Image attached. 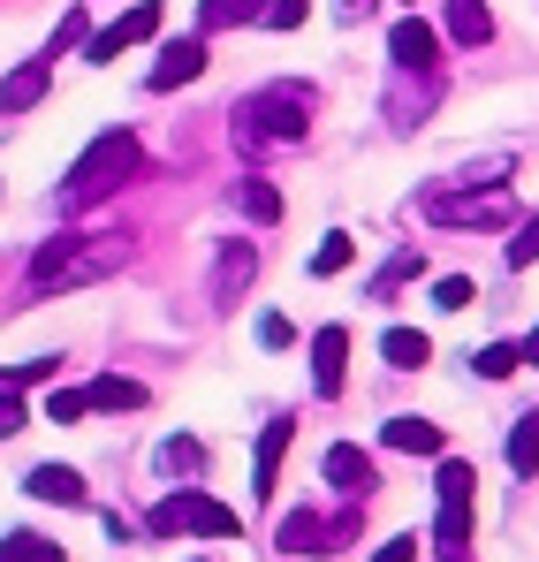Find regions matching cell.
I'll use <instances>...</instances> for the list:
<instances>
[{"instance_id": "83f0119b", "label": "cell", "mask_w": 539, "mask_h": 562, "mask_svg": "<svg viewBox=\"0 0 539 562\" xmlns=\"http://www.w3.org/2000/svg\"><path fill=\"white\" fill-rule=\"evenodd\" d=\"M418 274V251H395L388 267H380V281H372V296H395V281H411Z\"/></svg>"}, {"instance_id": "5bb4252c", "label": "cell", "mask_w": 539, "mask_h": 562, "mask_svg": "<svg viewBox=\"0 0 539 562\" xmlns=\"http://www.w3.org/2000/svg\"><path fill=\"white\" fill-rule=\"evenodd\" d=\"M190 77H205V46H198V38H176V46L153 61V92H176Z\"/></svg>"}, {"instance_id": "1f68e13d", "label": "cell", "mask_w": 539, "mask_h": 562, "mask_svg": "<svg viewBox=\"0 0 539 562\" xmlns=\"http://www.w3.org/2000/svg\"><path fill=\"white\" fill-rule=\"evenodd\" d=\"M198 464H205L198 441H168V449H160V471H198Z\"/></svg>"}, {"instance_id": "6da1fadb", "label": "cell", "mask_w": 539, "mask_h": 562, "mask_svg": "<svg viewBox=\"0 0 539 562\" xmlns=\"http://www.w3.org/2000/svg\"><path fill=\"white\" fill-rule=\"evenodd\" d=\"M137 168H145V145H137L130 130H106L85 160L69 168V183H61V213H85V205H99L106 190H122Z\"/></svg>"}, {"instance_id": "44dd1931", "label": "cell", "mask_w": 539, "mask_h": 562, "mask_svg": "<svg viewBox=\"0 0 539 562\" xmlns=\"http://www.w3.org/2000/svg\"><path fill=\"white\" fill-rule=\"evenodd\" d=\"M509 471H517V479H532V471H539V411L509 426Z\"/></svg>"}, {"instance_id": "836d02e7", "label": "cell", "mask_w": 539, "mask_h": 562, "mask_svg": "<svg viewBox=\"0 0 539 562\" xmlns=\"http://www.w3.org/2000/svg\"><path fill=\"white\" fill-rule=\"evenodd\" d=\"M259 342H267V350H289V319H281V312H259Z\"/></svg>"}, {"instance_id": "4dcf8cb0", "label": "cell", "mask_w": 539, "mask_h": 562, "mask_svg": "<svg viewBox=\"0 0 539 562\" xmlns=\"http://www.w3.org/2000/svg\"><path fill=\"white\" fill-rule=\"evenodd\" d=\"M304 15H312V0H267V15H259V23H273V31H296Z\"/></svg>"}, {"instance_id": "9a60e30c", "label": "cell", "mask_w": 539, "mask_h": 562, "mask_svg": "<svg viewBox=\"0 0 539 562\" xmlns=\"http://www.w3.org/2000/svg\"><path fill=\"white\" fill-rule=\"evenodd\" d=\"M23 494H31V502H61V509H77V502H85V479H77L69 464H38L31 479H23Z\"/></svg>"}, {"instance_id": "d590c367", "label": "cell", "mask_w": 539, "mask_h": 562, "mask_svg": "<svg viewBox=\"0 0 539 562\" xmlns=\"http://www.w3.org/2000/svg\"><path fill=\"white\" fill-rule=\"evenodd\" d=\"M372 562H418V540H388V548H380Z\"/></svg>"}, {"instance_id": "3957f363", "label": "cell", "mask_w": 539, "mask_h": 562, "mask_svg": "<svg viewBox=\"0 0 539 562\" xmlns=\"http://www.w3.org/2000/svg\"><path fill=\"white\" fill-rule=\"evenodd\" d=\"M106 267H122V244H85V236H54L31 251V289H77V281H99Z\"/></svg>"}, {"instance_id": "d4e9b609", "label": "cell", "mask_w": 539, "mask_h": 562, "mask_svg": "<svg viewBox=\"0 0 539 562\" xmlns=\"http://www.w3.org/2000/svg\"><path fill=\"white\" fill-rule=\"evenodd\" d=\"M244 281H251V244H236V251H221V274H213V289H221V296H236Z\"/></svg>"}, {"instance_id": "4fadbf2b", "label": "cell", "mask_w": 539, "mask_h": 562, "mask_svg": "<svg viewBox=\"0 0 539 562\" xmlns=\"http://www.w3.org/2000/svg\"><path fill=\"white\" fill-rule=\"evenodd\" d=\"M327 479H335V494H358V502L380 486L372 457H364V449H350V441H335V449H327Z\"/></svg>"}, {"instance_id": "ac0fdd59", "label": "cell", "mask_w": 539, "mask_h": 562, "mask_svg": "<svg viewBox=\"0 0 539 562\" xmlns=\"http://www.w3.org/2000/svg\"><path fill=\"white\" fill-rule=\"evenodd\" d=\"M449 38H456V46H486V38H494L486 0H449Z\"/></svg>"}, {"instance_id": "8992f818", "label": "cell", "mask_w": 539, "mask_h": 562, "mask_svg": "<svg viewBox=\"0 0 539 562\" xmlns=\"http://www.w3.org/2000/svg\"><path fill=\"white\" fill-rule=\"evenodd\" d=\"M358 532V517H319V509H289L281 525H273V540H281V555H335L343 540Z\"/></svg>"}, {"instance_id": "9c48e42d", "label": "cell", "mask_w": 539, "mask_h": 562, "mask_svg": "<svg viewBox=\"0 0 539 562\" xmlns=\"http://www.w3.org/2000/svg\"><path fill=\"white\" fill-rule=\"evenodd\" d=\"M343 380H350V327H319L312 335V387L343 395Z\"/></svg>"}, {"instance_id": "8d00e7d4", "label": "cell", "mask_w": 539, "mask_h": 562, "mask_svg": "<svg viewBox=\"0 0 539 562\" xmlns=\"http://www.w3.org/2000/svg\"><path fill=\"white\" fill-rule=\"evenodd\" d=\"M343 15H350V23H358V15H372V0H343Z\"/></svg>"}, {"instance_id": "f35d334b", "label": "cell", "mask_w": 539, "mask_h": 562, "mask_svg": "<svg viewBox=\"0 0 539 562\" xmlns=\"http://www.w3.org/2000/svg\"><path fill=\"white\" fill-rule=\"evenodd\" d=\"M411 8H418V0H411Z\"/></svg>"}, {"instance_id": "ffe728a7", "label": "cell", "mask_w": 539, "mask_h": 562, "mask_svg": "<svg viewBox=\"0 0 539 562\" xmlns=\"http://www.w3.org/2000/svg\"><path fill=\"white\" fill-rule=\"evenodd\" d=\"M267 0H198V31H228V23H259Z\"/></svg>"}, {"instance_id": "4316f807", "label": "cell", "mask_w": 539, "mask_h": 562, "mask_svg": "<svg viewBox=\"0 0 539 562\" xmlns=\"http://www.w3.org/2000/svg\"><path fill=\"white\" fill-rule=\"evenodd\" d=\"M85 411H91L85 387H54V395H46V418H54V426H77Z\"/></svg>"}, {"instance_id": "e575fe53", "label": "cell", "mask_w": 539, "mask_h": 562, "mask_svg": "<svg viewBox=\"0 0 539 562\" xmlns=\"http://www.w3.org/2000/svg\"><path fill=\"white\" fill-rule=\"evenodd\" d=\"M77 38H85V8H69V15H61V31H54V46H77Z\"/></svg>"}, {"instance_id": "74e56055", "label": "cell", "mask_w": 539, "mask_h": 562, "mask_svg": "<svg viewBox=\"0 0 539 562\" xmlns=\"http://www.w3.org/2000/svg\"><path fill=\"white\" fill-rule=\"evenodd\" d=\"M525 366H539V327H532V335H525Z\"/></svg>"}, {"instance_id": "30bf717a", "label": "cell", "mask_w": 539, "mask_h": 562, "mask_svg": "<svg viewBox=\"0 0 539 562\" xmlns=\"http://www.w3.org/2000/svg\"><path fill=\"white\" fill-rule=\"evenodd\" d=\"M388 54H395V69H434V61H441V31H434L426 15H403V23L388 31Z\"/></svg>"}, {"instance_id": "7402d4cb", "label": "cell", "mask_w": 539, "mask_h": 562, "mask_svg": "<svg viewBox=\"0 0 539 562\" xmlns=\"http://www.w3.org/2000/svg\"><path fill=\"white\" fill-rule=\"evenodd\" d=\"M236 205H244V221H259V228H273V221H281V198H273V183H259V176L236 190Z\"/></svg>"}, {"instance_id": "f546056e", "label": "cell", "mask_w": 539, "mask_h": 562, "mask_svg": "<svg viewBox=\"0 0 539 562\" xmlns=\"http://www.w3.org/2000/svg\"><path fill=\"white\" fill-rule=\"evenodd\" d=\"M471 296H479V289H471L463 274H441V281H434V304H441V312H463Z\"/></svg>"}, {"instance_id": "e0dca14e", "label": "cell", "mask_w": 539, "mask_h": 562, "mask_svg": "<svg viewBox=\"0 0 539 562\" xmlns=\"http://www.w3.org/2000/svg\"><path fill=\"white\" fill-rule=\"evenodd\" d=\"M380 358H388L395 373H418V366L434 358V342H426L418 327H388V335H380Z\"/></svg>"}, {"instance_id": "cb8c5ba5", "label": "cell", "mask_w": 539, "mask_h": 562, "mask_svg": "<svg viewBox=\"0 0 539 562\" xmlns=\"http://www.w3.org/2000/svg\"><path fill=\"white\" fill-rule=\"evenodd\" d=\"M471 366H479V380H509L517 366H525V350H509V342H486V350H479Z\"/></svg>"}, {"instance_id": "d6a6232c", "label": "cell", "mask_w": 539, "mask_h": 562, "mask_svg": "<svg viewBox=\"0 0 539 562\" xmlns=\"http://www.w3.org/2000/svg\"><path fill=\"white\" fill-rule=\"evenodd\" d=\"M23 426H31V411L15 403V387H0V441H8V434H23Z\"/></svg>"}, {"instance_id": "2e32d148", "label": "cell", "mask_w": 539, "mask_h": 562, "mask_svg": "<svg viewBox=\"0 0 539 562\" xmlns=\"http://www.w3.org/2000/svg\"><path fill=\"white\" fill-rule=\"evenodd\" d=\"M380 441H388V449H403V457H434V449H441V426L403 411V418H388V426H380Z\"/></svg>"}, {"instance_id": "7a4b0ae2", "label": "cell", "mask_w": 539, "mask_h": 562, "mask_svg": "<svg viewBox=\"0 0 539 562\" xmlns=\"http://www.w3.org/2000/svg\"><path fill=\"white\" fill-rule=\"evenodd\" d=\"M312 106H319L312 85H267L259 99L236 106V137L244 145H296L312 130Z\"/></svg>"}, {"instance_id": "8fae6325", "label": "cell", "mask_w": 539, "mask_h": 562, "mask_svg": "<svg viewBox=\"0 0 539 562\" xmlns=\"http://www.w3.org/2000/svg\"><path fill=\"white\" fill-rule=\"evenodd\" d=\"M54 85V54H38V61H23V69H8V85H0V114H31L38 99Z\"/></svg>"}, {"instance_id": "603a6c76", "label": "cell", "mask_w": 539, "mask_h": 562, "mask_svg": "<svg viewBox=\"0 0 539 562\" xmlns=\"http://www.w3.org/2000/svg\"><path fill=\"white\" fill-rule=\"evenodd\" d=\"M0 562H61V548L38 540V532H8V540H0Z\"/></svg>"}, {"instance_id": "277c9868", "label": "cell", "mask_w": 539, "mask_h": 562, "mask_svg": "<svg viewBox=\"0 0 539 562\" xmlns=\"http://www.w3.org/2000/svg\"><path fill=\"white\" fill-rule=\"evenodd\" d=\"M153 532L160 540H236V509L213 502V494H198V486H182V494H168L153 509Z\"/></svg>"}, {"instance_id": "5b68a950", "label": "cell", "mask_w": 539, "mask_h": 562, "mask_svg": "<svg viewBox=\"0 0 539 562\" xmlns=\"http://www.w3.org/2000/svg\"><path fill=\"white\" fill-rule=\"evenodd\" d=\"M471 464L449 457L441 464V517H434V540H441V562H471Z\"/></svg>"}, {"instance_id": "ba28073f", "label": "cell", "mask_w": 539, "mask_h": 562, "mask_svg": "<svg viewBox=\"0 0 539 562\" xmlns=\"http://www.w3.org/2000/svg\"><path fill=\"white\" fill-rule=\"evenodd\" d=\"M153 31H160V8H153V0H137V8H130V15H122L114 31H91V38H85V61H114V54L145 46Z\"/></svg>"}, {"instance_id": "7c38bea8", "label": "cell", "mask_w": 539, "mask_h": 562, "mask_svg": "<svg viewBox=\"0 0 539 562\" xmlns=\"http://www.w3.org/2000/svg\"><path fill=\"white\" fill-rule=\"evenodd\" d=\"M289 441H296V418H273L267 434H259V457H251V471H259V479H251V494H259V502L281 486V457H289Z\"/></svg>"}, {"instance_id": "f1b7e54d", "label": "cell", "mask_w": 539, "mask_h": 562, "mask_svg": "<svg viewBox=\"0 0 539 562\" xmlns=\"http://www.w3.org/2000/svg\"><path fill=\"white\" fill-rule=\"evenodd\" d=\"M532 259H539V213L517 221V236H509V267H532Z\"/></svg>"}, {"instance_id": "52a82bcc", "label": "cell", "mask_w": 539, "mask_h": 562, "mask_svg": "<svg viewBox=\"0 0 539 562\" xmlns=\"http://www.w3.org/2000/svg\"><path fill=\"white\" fill-rule=\"evenodd\" d=\"M426 221H441V228H502L509 221V190L502 183H486V190H471V198H426Z\"/></svg>"}, {"instance_id": "d6986e66", "label": "cell", "mask_w": 539, "mask_h": 562, "mask_svg": "<svg viewBox=\"0 0 539 562\" xmlns=\"http://www.w3.org/2000/svg\"><path fill=\"white\" fill-rule=\"evenodd\" d=\"M85 395H91V411H145V387H137V380H122V373H99Z\"/></svg>"}, {"instance_id": "484cf974", "label": "cell", "mask_w": 539, "mask_h": 562, "mask_svg": "<svg viewBox=\"0 0 539 562\" xmlns=\"http://www.w3.org/2000/svg\"><path fill=\"white\" fill-rule=\"evenodd\" d=\"M350 251H358V244H350V236L335 228V236H327V244L312 251V274H319V281H327V274H343V267H350Z\"/></svg>"}]
</instances>
